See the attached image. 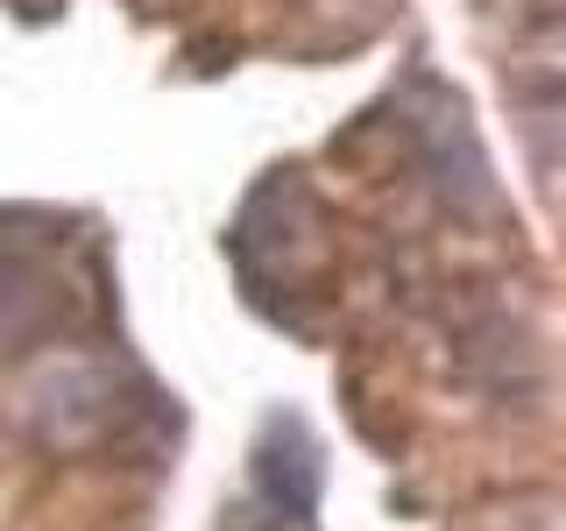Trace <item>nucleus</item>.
I'll list each match as a JSON object with an SVG mask.
<instances>
[{
	"label": "nucleus",
	"mask_w": 566,
	"mask_h": 531,
	"mask_svg": "<svg viewBox=\"0 0 566 531\" xmlns=\"http://www.w3.org/2000/svg\"><path fill=\"white\" fill-rule=\"evenodd\" d=\"M128 418H135V404H128V389H120V376L106 362H57L29 389V433L43 439L50 454H93Z\"/></svg>",
	"instance_id": "obj_1"
},
{
	"label": "nucleus",
	"mask_w": 566,
	"mask_h": 531,
	"mask_svg": "<svg viewBox=\"0 0 566 531\" xmlns=\"http://www.w3.org/2000/svg\"><path fill=\"white\" fill-rule=\"evenodd\" d=\"M64 312V277L50 270V256L0 235V347H22L43 326H57Z\"/></svg>",
	"instance_id": "obj_2"
}]
</instances>
